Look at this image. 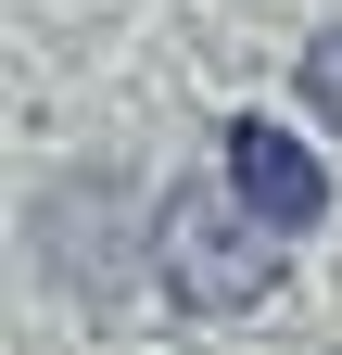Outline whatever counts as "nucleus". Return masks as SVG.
I'll use <instances>...</instances> for the list:
<instances>
[{"label":"nucleus","mask_w":342,"mask_h":355,"mask_svg":"<svg viewBox=\"0 0 342 355\" xmlns=\"http://www.w3.org/2000/svg\"><path fill=\"white\" fill-rule=\"evenodd\" d=\"M291 241L305 229H279L228 165H190L178 191H152V292L178 318H253L291 279Z\"/></svg>","instance_id":"nucleus-1"},{"label":"nucleus","mask_w":342,"mask_h":355,"mask_svg":"<svg viewBox=\"0 0 342 355\" xmlns=\"http://www.w3.org/2000/svg\"><path fill=\"white\" fill-rule=\"evenodd\" d=\"M114 203H127V178H114V165L51 178V191H38V266H51L76 304H114V292H127V266H152V241H140V254L114 241Z\"/></svg>","instance_id":"nucleus-2"},{"label":"nucleus","mask_w":342,"mask_h":355,"mask_svg":"<svg viewBox=\"0 0 342 355\" xmlns=\"http://www.w3.org/2000/svg\"><path fill=\"white\" fill-rule=\"evenodd\" d=\"M291 114H305L317 140H342V26L305 38V64H291Z\"/></svg>","instance_id":"nucleus-4"},{"label":"nucleus","mask_w":342,"mask_h":355,"mask_svg":"<svg viewBox=\"0 0 342 355\" xmlns=\"http://www.w3.org/2000/svg\"><path fill=\"white\" fill-rule=\"evenodd\" d=\"M216 165L279 216V229H317V216H330V165H317L305 127H279V114H228L216 127Z\"/></svg>","instance_id":"nucleus-3"}]
</instances>
